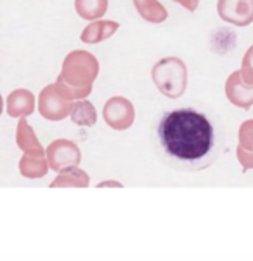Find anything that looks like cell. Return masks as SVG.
Returning <instances> with one entry per match:
<instances>
[{
	"instance_id": "5b68a950",
	"label": "cell",
	"mask_w": 253,
	"mask_h": 261,
	"mask_svg": "<svg viewBox=\"0 0 253 261\" xmlns=\"http://www.w3.org/2000/svg\"><path fill=\"white\" fill-rule=\"evenodd\" d=\"M103 119L111 129L125 130L132 127L134 120H136V108H134L132 101L123 96H113L104 103Z\"/></svg>"
},
{
	"instance_id": "ffe728a7",
	"label": "cell",
	"mask_w": 253,
	"mask_h": 261,
	"mask_svg": "<svg viewBox=\"0 0 253 261\" xmlns=\"http://www.w3.org/2000/svg\"><path fill=\"white\" fill-rule=\"evenodd\" d=\"M172 2L180 4L184 9H187V11H191V12H195L198 9V6H200V0H172Z\"/></svg>"
},
{
	"instance_id": "ac0fdd59",
	"label": "cell",
	"mask_w": 253,
	"mask_h": 261,
	"mask_svg": "<svg viewBox=\"0 0 253 261\" xmlns=\"http://www.w3.org/2000/svg\"><path fill=\"white\" fill-rule=\"evenodd\" d=\"M239 70L243 71V75L253 79V45H250L246 53H244L243 61H241V68Z\"/></svg>"
},
{
	"instance_id": "e0dca14e",
	"label": "cell",
	"mask_w": 253,
	"mask_h": 261,
	"mask_svg": "<svg viewBox=\"0 0 253 261\" xmlns=\"http://www.w3.org/2000/svg\"><path fill=\"white\" fill-rule=\"evenodd\" d=\"M238 148L253 151V119L244 120L238 130Z\"/></svg>"
},
{
	"instance_id": "7402d4cb",
	"label": "cell",
	"mask_w": 253,
	"mask_h": 261,
	"mask_svg": "<svg viewBox=\"0 0 253 261\" xmlns=\"http://www.w3.org/2000/svg\"><path fill=\"white\" fill-rule=\"evenodd\" d=\"M2 112H4V98H2V94H0V115H2Z\"/></svg>"
},
{
	"instance_id": "7a4b0ae2",
	"label": "cell",
	"mask_w": 253,
	"mask_h": 261,
	"mask_svg": "<svg viewBox=\"0 0 253 261\" xmlns=\"http://www.w3.org/2000/svg\"><path fill=\"white\" fill-rule=\"evenodd\" d=\"M99 75V61L88 50L75 49L62 61L56 86L62 96L71 101L85 99L92 92L96 79Z\"/></svg>"
},
{
	"instance_id": "2e32d148",
	"label": "cell",
	"mask_w": 253,
	"mask_h": 261,
	"mask_svg": "<svg viewBox=\"0 0 253 261\" xmlns=\"http://www.w3.org/2000/svg\"><path fill=\"white\" fill-rule=\"evenodd\" d=\"M77 14L85 21L101 19L108 11V0H75Z\"/></svg>"
},
{
	"instance_id": "ba28073f",
	"label": "cell",
	"mask_w": 253,
	"mask_h": 261,
	"mask_svg": "<svg viewBox=\"0 0 253 261\" xmlns=\"http://www.w3.org/2000/svg\"><path fill=\"white\" fill-rule=\"evenodd\" d=\"M217 14L234 27H250L253 23V0H217Z\"/></svg>"
},
{
	"instance_id": "9c48e42d",
	"label": "cell",
	"mask_w": 253,
	"mask_h": 261,
	"mask_svg": "<svg viewBox=\"0 0 253 261\" xmlns=\"http://www.w3.org/2000/svg\"><path fill=\"white\" fill-rule=\"evenodd\" d=\"M7 115L12 119L28 117L35 112V96L28 89H14L6 101Z\"/></svg>"
},
{
	"instance_id": "6da1fadb",
	"label": "cell",
	"mask_w": 253,
	"mask_h": 261,
	"mask_svg": "<svg viewBox=\"0 0 253 261\" xmlns=\"http://www.w3.org/2000/svg\"><path fill=\"white\" fill-rule=\"evenodd\" d=\"M158 145L167 164L175 169H205L213 161L215 127L205 113L179 108L163 113L156 127Z\"/></svg>"
},
{
	"instance_id": "d6986e66",
	"label": "cell",
	"mask_w": 253,
	"mask_h": 261,
	"mask_svg": "<svg viewBox=\"0 0 253 261\" xmlns=\"http://www.w3.org/2000/svg\"><path fill=\"white\" fill-rule=\"evenodd\" d=\"M236 155H238V161L241 164V167L244 171H250L253 169V151H246L238 148L236 150Z\"/></svg>"
},
{
	"instance_id": "5bb4252c",
	"label": "cell",
	"mask_w": 253,
	"mask_h": 261,
	"mask_svg": "<svg viewBox=\"0 0 253 261\" xmlns=\"http://www.w3.org/2000/svg\"><path fill=\"white\" fill-rule=\"evenodd\" d=\"M134 7H136L137 14L147 23L160 24L168 18V11L158 0H134Z\"/></svg>"
},
{
	"instance_id": "7c38bea8",
	"label": "cell",
	"mask_w": 253,
	"mask_h": 261,
	"mask_svg": "<svg viewBox=\"0 0 253 261\" xmlns=\"http://www.w3.org/2000/svg\"><path fill=\"white\" fill-rule=\"evenodd\" d=\"M90 185V176L80 167H68L59 171L56 179L50 183L52 188H87Z\"/></svg>"
},
{
	"instance_id": "8fae6325",
	"label": "cell",
	"mask_w": 253,
	"mask_h": 261,
	"mask_svg": "<svg viewBox=\"0 0 253 261\" xmlns=\"http://www.w3.org/2000/svg\"><path fill=\"white\" fill-rule=\"evenodd\" d=\"M24 119L26 117H21L18 127H16V145H18V148H21L23 153L28 155H45V148L39 141L35 130Z\"/></svg>"
},
{
	"instance_id": "44dd1931",
	"label": "cell",
	"mask_w": 253,
	"mask_h": 261,
	"mask_svg": "<svg viewBox=\"0 0 253 261\" xmlns=\"http://www.w3.org/2000/svg\"><path fill=\"white\" fill-rule=\"evenodd\" d=\"M99 188H104V187H116V188H121V183L120 181H103V183L98 185Z\"/></svg>"
},
{
	"instance_id": "3957f363",
	"label": "cell",
	"mask_w": 253,
	"mask_h": 261,
	"mask_svg": "<svg viewBox=\"0 0 253 261\" xmlns=\"http://www.w3.org/2000/svg\"><path fill=\"white\" fill-rule=\"evenodd\" d=\"M151 79L163 96L177 99L184 94L187 87V66L180 58H163L153 65Z\"/></svg>"
},
{
	"instance_id": "277c9868",
	"label": "cell",
	"mask_w": 253,
	"mask_h": 261,
	"mask_svg": "<svg viewBox=\"0 0 253 261\" xmlns=\"http://www.w3.org/2000/svg\"><path fill=\"white\" fill-rule=\"evenodd\" d=\"M73 103L75 101L61 94L56 82L45 86L39 94V112L45 120L50 122H61L70 117Z\"/></svg>"
},
{
	"instance_id": "30bf717a",
	"label": "cell",
	"mask_w": 253,
	"mask_h": 261,
	"mask_svg": "<svg viewBox=\"0 0 253 261\" xmlns=\"http://www.w3.org/2000/svg\"><path fill=\"white\" fill-rule=\"evenodd\" d=\"M118 28H120V23H116V21L96 19L83 28L82 35H80V40L88 45L101 44V42L111 39V37L118 32Z\"/></svg>"
},
{
	"instance_id": "8992f818",
	"label": "cell",
	"mask_w": 253,
	"mask_h": 261,
	"mask_svg": "<svg viewBox=\"0 0 253 261\" xmlns=\"http://www.w3.org/2000/svg\"><path fill=\"white\" fill-rule=\"evenodd\" d=\"M45 157L52 171H65L68 167H77L82 162V151L77 143L70 140H56L45 148Z\"/></svg>"
},
{
	"instance_id": "52a82bcc",
	"label": "cell",
	"mask_w": 253,
	"mask_h": 261,
	"mask_svg": "<svg viewBox=\"0 0 253 261\" xmlns=\"http://www.w3.org/2000/svg\"><path fill=\"white\" fill-rule=\"evenodd\" d=\"M226 96L234 107L250 110L253 107V79L243 75L241 70H236L226 81Z\"/></svg>"
},
{
	"instance_id": "4fadbf2b",
	"label": "cell",
	"mask_w": 253,
	"mask_h": 261,
	"mask_svg": "<svg viewBox=\"0 0 253 261\" xmlns=\"http://www.w3.org/2000/svg\"><path fill=\"white\" fill-rule=\"evenodd\" d=\"M50 166H49V161L45 155H28V153H23L19 161V172L21 176L28 179H39V178H44L45 174L49 172Z\"/></svg>"
},
{
	"instance_id": "9a60e30c",
	"label": "cell",
	"mask_w": 253,
	"mask_h": 261,
	"mask_svg": "<svg viewBox=\"0 0 253 261\" xmlns=\"http://www.w3.org/2000/svg\"><path fill=\"white\" fill-rule=\"evenodd\" d=\"M70 117H71V122L80 125V127H92V125L98 122V112H96V107L87 98L75 101Z\"/></svg>"
}]
</instances>
